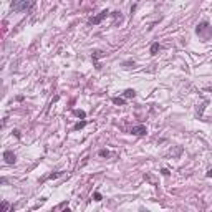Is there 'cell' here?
Here are the masks:
<instances>
[{
	"label": "cell",
	"mask_w": 212,
	"mask_h": 212,
	"mask_svg": "<svg viewBox=\"0 0 212 212\" xmlns=\"http://www.w3.org/2000/svg\"><path fill=\"white\" fill-rule=\"evenodd\" d=\"M99 56H103V53H101V52H94V53H93V60H98Z\"/></svg>",
	"instance_id": "5bb4252c"
},
{
	"label": "cell",
	"mask_w": 212,
	"mask_h": 212,
	"mask_svg": "<svg viewBox=\"0 0 212 212\" xmlns=\"http://www.w3.org/2000/svg\"><path fill=\"white\" fill-rule=\"evenodd\" d=\"M33 5V0H13L12 10L13 12H25Z\"/></svg>",
	"instance_id": "6da1fadb"
},
{
	"label": "cell",
	"mask_w": 212,
	"mask_h": 212,
	"mask_svg": "<svg viewBox=\"0 0 212 212\" xmlns=\"http://www.w3.org/2000/svg\"><path fill=\"white\" fill-rule=\"evenodd\" d=\"M13 134H15L17 138H20V131H18V129H15V131H13Z\"/></svg>",
	"instance_id": "2e32d148"
},
{
	"label": "cell",
	"mask_w": 212,
	"mask_h": 212,
	"mask_svg": "<svg viewBox=\"0 0 212 212\" xmlns=\"http://www.w3.org/2000/svg\"><path fill=\"white\" fill-rule=\"evenodd\" d=\"M161 172H162L164 176H169V171H167V169H162V171H161Z\"/></svg>",
	"instance_id": "e0dca14e"
},
{
	"label": "cell",
	"mask_w": 212,
	"mask_h": 212,
	"mask_svg": "<svg viewBox=\"0 0 212 212\" xmlns=\"http://www.w3.org/2000/svg\"><path fill=\"white\" fill-rule=\"evenodd\" d=\"M131 134H134V136H146V134H147V128H146L144 124L132 126V129H131Z\"/></svg>",
	"instance_id": "3957f363"
},
{
	"label": "cell",
	"mask_w": 212,
	"mask_h": 212,
	"mask_svg": "<svg viewBox=\"0 0 212 212\" xmlns=\"http://www.w3.org/2000/svg\"><path fill=\"white\" fill-rule=\"evenodd\" d=\"M207 177H212V169H209V171H207Z\"/></svg>",
	"instance_id": "ac0fdd59"
},
{
	"label": "cell",
	"mask_w": 212,
	"mask_h": 212,
	"mask_svg": "<svg viewBox=\"0 0 212 212\" xmlns=\"http://www.w3.org/2000/svg\"><path fill=\"white\" fill-rule=\"evenodd\" d=\"M93 199H94L96 202H99V200H103V196H101V194H99V192L96 191V192H94V194H93Z\"/></svg>",
	"instance_id": "8fae6325"
},
{
	"label": "cell",
	"mask_w": 212,
	"mask_h": 212,
	"mask_svg": "<svg viewBox=\"0 0 212 212\" xmlns=\"http://www.w3.org/2000/svg\"><path fill=\"white\" fill-rule=\"evenodd\" d=\"M2 209H3V211H8V204H7V202H2Z\"/></svg>",
	"instance_id": "9a60e30c"
},
{
	"label": "cell",
	"mask_w": 212,
	"mask_h": 212,
	"mask_svg": "<svg viewBox=\"0 0 212 212\" xmlns=\"http://www.w3.org/2000/svg\"><path fill=\"white\" fill-rule=\"evenodd\" d=\"M98 154L101 156V158H108V156H109V151H108V149H101Z\"/></svg>",
	"instance_id": "7c38bea8"
},
{
	"label": "cell",
	"mask_w": 212,
	"mask_h": 212,
	"mask_svg": "<svg viewBox=\"0 0 212 212\" xmlns=\"http://www.w3.org/2000/svg\"><path fill=\"white\" fill-rule=\"evenodd\" d=\"M75 114H76L78 118H81V119H85V118H86V113H85V111H81V109H75Z\"/></svg>",
	"instance_id": "9c48e42d"
},
{
	"label": "cell",
	"mask_w": 212,
	"mask_h": 212,
	"mask_svg": "<svg viewBox=\"0 0 212 212\" xmlns=\"http://www.w3.org/2000/svg\"><path fill=\"white\" fill-rule=\"evenodd\" d=\"M134 96H136V91L131 90V88H128V90L124 91V98H134Z\"/></svg>",
	"instance_id": "8992f818"
},
{
	"label": "cell",
	"mask_w": 212,
	"mask_h": 212,
	"mask_svg": "<svg viewBox=\"0 0 212 212\" xmlns=\"http://www.w3.org/2000/svg\"><path fill=\"white\" fill-rule=\"evenodd\" d=\"M3 159H5L7 164H15V162H17V156H15V152L10 151V149H7V151L3 152Z\"/></svg>",
	"instance_id": "277c9868"
},
{
	"label": "cell",
	"mask_w": 212,
	"mask_h": 212,
	"mask_svg": "<svg viewBox=\"0 0 212 212\" xmlns=\"http://www.w3.org/2000/svg\"><path fill=\"white\" fill-rule=\"evenodd\" d=\"M61 174H63V172H55V174H50V176H48L46 179H56V177H60Z\"/></svg>",
	"instance_id": "4fadbf2b"
},
{
	"label": "cell",
	"mask_w": 212,
	"mask_h": 212,
	"mask_svg": "<svg viewBox=\"0 0 212 212\" xmlns=\"http://www.w3.org/2000/svg\"><path fill=\"white\" fill-rule=\"evenodd\" d=\"M113 103H114V105H124L126 101H124V98H119V96H116V98H113Z\"/></svg>",
	"instance_id": "ba28073f"
},
{
	"label": "cell",
	"mask_w": 212,
	"mask_h": 212,
	"mask_svg": "<svg viewBox=\"0 0 212 212\" xmlns=\"http://www.w3.org/2000/svg\"><path fill=\"white\" fill-rule=\"evenodd\" d=\"M196 33H197L199 37H202L204 40H207L212 35V26L207 22H200L197 25V28H196Z\"/></svg>",
	"instance_id": "7a4b0ae2"
},
{
	"label": "cell",
	"mask_w": 212,
	"mask_h": 212,
	"mask_svg": "<svg viewBox=\"0 0 212 212\" xmlns=\"http://www.w3.org/2000/svg\"><path fill=\"white\" fill-rule=\"evenodd\" d=\"M85 126H86V121H85V119H83V121H78V123L75 124V131H80V129H83Z\"/></svg>",
	"instance_id": "52a82bcc"
},
{
	"label": "cell",
	"mask_w": 212,
	"mask_h": 212,
	"mask_svg": "<svg viewBox=\"0 0 212 212\" xmlns=\"http://www.w3.org/2000/svg\"><path fill=\"white\" fill-rule=\"evenodd\" d=\"M158 52H159V43H152V46H151V55H156Z\"/></svg>",
	"instance_id": "30bf717a"
},
{
	"label": "cell",
	"mask_w": 212,
	"mask_h": 212,
	"mask_svg": "<svg viewBox=\"0 0 212 212\" xmlns=\"http://www.w3.org/2000/svg\"><path fill=\"white\" fill-rule=\"evenodd\" d=\"M108 10H103V12L101 13H98V15H96V17H94V18H91L90 20V23H91V25H98V23H101V20L103 18H106V17H108Z\"/></svg>",
	"instance_id": "5b68a950"
}]
</instances>
